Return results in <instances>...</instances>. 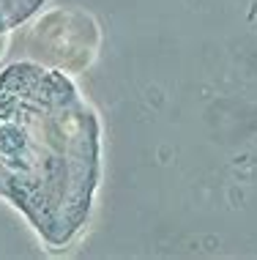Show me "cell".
I'll list each match as a JSON object with an SVG mask.
<instances>
[{"label":"cell","mask_w":257,"mask_h":260,"mask_svg":"<svg viewBox=\"0 0 257 260\" xmlns=\"http://www.w3.org/2000/svg\"><path fill=\"white\" fill-rule=\"evenodd\" d=\"M44 0H0V33H9L14 27L33 17Z\"/></svg>","instance_id":"2"},{"label":"cell","mask_w":257,"mask_h":260,"mask_svg":"<svg viewBox=\"0 0 257 260\" xmlns=\"http://www.w3.org/2000/svg\"><path fill=\"white\" fill-rule=\"evenodd\" d=\"M101 123L71 80L30 60L0 72V198L52 249L90 222Z\"/></svg>","instance_id":"1"}]
</instances>
